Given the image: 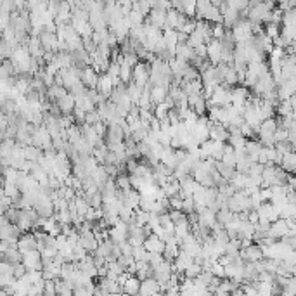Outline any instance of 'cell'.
Masks as SVG:
<instances>
[{
    "label": "cell",
    "mask_w": 296,
    "mask_h": 296,
    "mask_svg": "<svg viewBox=\"0 0 296 296\" xmlns=\"http://www.w3.org/2000/svg\"><path fill=\"white\" fill-rule=\"evenodd\" d=\"M196 17L197 19L209 21V23H224L220 7L215 5L213 2H209V0H197Z\"/></svg>",
    "instance_id": "1"
},
{
    "label": "cell",
    "mask_w": 296,
    "mask_h": 296,
    "mask_svg": "<svg viewBox=\"0 0 296 296\" xmlns=\"http://www.w3.org/2000/svg\"><path fill=\"white\" fill-rule=\"evenodd\" d=\"M227 206L232 209L234 213H244L251 209V197L246 192V189H239L229 197Z\"/></svg>",
    "instance_id": "2"
},
{
    "label": "cell",
    "mask_w": 296,
    "mask_h": 296,
    "mask_svg": "<svg viewBox=\"0 0 296 296\" xmlns=\"http://www.w3.org/2000/svg\"><path fill=\"white\" fill-rule=\"evenodd\" d=\"M232 104V87L227 85H217L213 95L208 99L209 106H230Z\"/></svg>",
    "instance_id": "3"
},
{
    "label": "cell",
    "mask_w": 296,
    "mask_h": 296,
    "mask_svg": "<svg viewBox=\"0 0 296 296\" xmlns=\"http://www.w3.org/2000/svg\"><path fill=\"white\" fill-rule=\"evenodd\" d=\"M201 149V156L203 158H213L217 161H220L222 156H224L225 151V142H220V140H213V139H208L199 146Z\"/></svg>",
    "instance_id": "4"
},
{
    "label": "cell",
    "mask_w": 296,
    "mask_h": 296,
    "mask_svg": "<svg viewBox=\"0 0 296 296\" xmlns=\"http://www.w3.org/2000/svg\"><path fill=\"white\" fill-rule=\"evenodd\" d=\"M125 139H126L125 128H123L120 123H111V125H107L104 140H106V144H107L109 149H113V147L118 146V144L125 142Z\"/></svg>",
    "instance_id": "5"
},
{
    "label": "cell",
    "mask_w": 296,
    "mask_h": 296,
    "mask_svg": "<svg viewBox=\"0 0 296 296\" xmlns=\"http://www.w3.org/2000/svg\"><path fill=\"white\" fill-rule=\"evenodd\" d=\"M33 146L42 147L44 151L52 149L54 142H52V134L45 125H38L33 132Z\"/></svg>",
    "instance_id": "6"
},
{
    "label": "cell",
    "mask_w": 296,
    "mask_h": 296,
    "mask_svg": "<svg viewBox=\"0 0 296 296\" xmlns=\"http://www.w3.org/2000/svg\"><path fill=\"white\" fill-rule=\"evenodd\" d=\"M211 120H209V116H199V120H197L196 126H194L192 130L189 132V134H192L194 137H196V140L199 144H203L205 140H208L209 139V130H211Z\"/></svg>",
    "instance_id": "7"
},
{
    "label": "cell",
    "mask_w": 296,
    "mask_h": 296,
    "mask_svg": "<svg viewBox=\"0 0 296 296\" xmlns=\"http://www.w3.org/2000/svg\"><path fill=\"white\" fill-rule=\"evenodd\" d=\"M128 230H130L128 222L120 220L118 224L111 225L109 227V237L113 239L115 244H122V243L128 241Z\"/></svg>",
    "instance_id": "8"
},
{
    "label": "cell",
    "mask_w": 296,
    "mask_h": 296,
    "mask_svg": "<svg viewBox=\"0 0 296 296\" xmlns=\"http://www.w3.org/2000/svg\"><path fill=\"white\" fill-rule=\"evenodd\" d=\"M241 257L244 261H260L265 258V253H263V246L260 243H249L248 246L241 248Z\"/></svg>",
    "instance_id": "9"
},
{
    "label": "cell",
    "mask_w": 296,
    "mask_h": 296,
    "mask_svg": "<svg viewBox=\"0 0 296 296\" xmlns=\"http://www.w3.org/2000/svg\"><path fill=\"white\" fill-rule=\"evenodd\" d=\"M28 270H42L44 269V260H42V251L40 249H32V251L23 253V260Z\"/></svg>",
    "instance_id": "10"
},
{
    "label": "cell",
    "mask_w": 296,
    "mask_h": 296,
    "mask_svg": "<svg viewBox=\"0 0 296 296\" xmlns=\"http://www.w3.org/2000/svg\"><path fill=\"white\" fill-rule=\"evenodd\" d=\"M132 80H134L137 85H140V87H146L151 80V66L149 64L139 61V63L134 66V75H132Z\"/></svg>",
    "instance_id": "11"
},
{
    "label": "cell",
    "mask_w": 296,
    "mask_h": 296,
    "mask_svg": "<svg viewBox=\"0 0 296 296\" xmlns=\"http://www.w3.org/2000/svg\"><path fill=\"white\" fill-rule=\"evenodd\" d=\"M289 232H291V225H289L288 218H279V220L270 224V229H269V234H267V236H270L272 239L277 241V239L286 237Z\"/></svg>",
    "instance_id": "12"
},
{
    "label": "cell",
    "mask_w": 296,
    "mask_h": 296,
    "mask_svg": "<svg viewBox=\"0 0 296 296\" xmlns=\"http://www.w3.org/2000/svg\"><path fill=\"white\" fill-rule=\"evenodd\" d=\"M187 19H189V17H187L184 12L177 11V9L174 7H172L170 11H166V28H174V30L180 32Z\"/></svg>",
    "instance_id": "13"
},
{
    "label": "cell",
    "mask_w": 296,
    "mask_h": 296,
    "mask_svg": "<svg viewBox=\"0 0 296 296\" xmlns=\"http://www.w3.org/2000/svg\"><path fill=\"white\" fill-rule=\"evenodd\" d=\"M120 197H122V201L125 206H128V208L132 209H137L139 206H140V197H142V194H140V191L132 187V189H126V191L120 189Z\"/></svg>",
    "instance_id": "14"
},
{
    "label": "cell",
    "mask_w": 296,
    "mask_h": 296,
    "mask_svg": "<svg viewBox=\"0 0 296 296\" xmlns=\"http://www.w3.org/2000/svg\"><path fill=\"white\" fill-rule=\"evenodd\" d=\"M208 59L211 64H220L224 63V54H222V44H220V40L213 38V40H209L208 42Z\"/></svg>",
    "instance_id": "15"
},
{
    "label": "cell",
    "mask_w": 296,
    "mask_h": 296,
    "mask_svg": "<svg viewBox=\"0 0 296 296\" xmlns=\"http://www.w3.org/2000/svg\"><path fill=\"white\" fill-rule=\"evenodd\" d=\"M17 248L21 249V253H26V251H32V249H38V241L33 232H23L21 237L17 239Z\"/></svg>",
    "instance_id": "16"
},
{
    "label": "cell",
    "mask_w": 296,
    "mask_h": 296,
    "mask_svg": "<svg viewBox=\"0 0 296 296\" xmlns=\"http://www.w3.org/2000/svg\"><path fill=\"white\" fill-rule=\"evenodd\" d=\"M215 222H217V211H213L211 208L205 206V208L197 209V224L203 225V227H213Z\"/></svg>",
    "instance_id": "17"
},
{
    "label": "cell",
    "mask_w": 296,
    "mask_h": 296,
    "mask_svg": "<svg viewBox=\"0 0 296 296\" xmlns=\"http://www.w3.org/2000/svg\"><path fill=\"white\" fill-rule=\"evenodd\" d=\"M230 137V132L227 128V125L224 123H218V122H213L211 123V130H209V139H213V140H220V142H227Z\"/></svg>",
    "instance_id": "18"
},
{
    "label": "cell",
    "mask_w": 296,
    "mask_h": 296,
    "mask_svg": "<svg viewBox=\"0 0 296 296\" xmlns=\"http://www.w3.org/2000/svg\"><path fill=\"white\" fill-rule=\"evenodd\" d=\"M165 246H166V243L163 241L158 234H154V232L149 234V236L146 237V241H144V248H146L149 253H163L165 251Z\"/></svg>",
    "instance_id": "19"
},
{
    "label": "cell",
    "mask_w": 296,
    "mask_h": 296,
    "mask_svg": "<svg viewBox=\"0 0 296 296\" xmlns=\"http://www.w3.org/2000/svg\"><path fill=\"white\" fill-rule=\"evenodd\" d=\"M249 97H251V94L246 87H232V104L239 107L243 113H244V104Z\"/></svg>",
    "instance_id": "20"
},
{
    "label": "cell",
    "mask_w": 296,
    "mask_h": 296,
    "mask_svg": "<svg viewBox=\"0 0 296 296\" xmlns=\"http://www.w3.org/2000/svg\"><path fill=\"white\" fill-rule=\"evenodd\" d=\"M146 23L165 30L166 28V11H161V9H151V12L146 16Z\"/></svg>",
    "instance_id": "21"
},
{
    "label": "cell",
    "mask_w": 296,
    "mask_h": 296,
    "mask_svg": "<svg viewBox=\"0 0 296 296\" xmlns=\"http://www.w3.org/2000/svg\"><path fill=\"white\" fill-rule=\"evenodd\" d=\"M116 82L113 78H111L107 73H101V76H99V82H97V90L101 92V94H104L107 99L111 97V94H113V88H115Z\"/></svg>",
    "instance_id": "22"
},
{
    "label": "cell",
    "mask_w": 296,
    "mask_h": 296,
    "mask_svg": "<svg viewBox=\"0 0 296 296\" xmlns=\"http://www.w3.org/2000/svg\"><path fill=\"white\" fill-rule=\"evenodd\" d=\"M196 260L194 257H191L189 253H186L184 249H180V253H178V257L174 260V272L177 274H184L186 272V269L189 267L192 261Z\"/></svg>",
    "instance_id": "23"
},
{
    "label": "cell",
    "mask_w": 296,
    "mask_h": 296,
    "mask_svg": "<svg viewBox=\"0 0 296 296\" xmlns=\"http://www.w3.org/2000/svg\"><path fill=\"white\" fill-rule=\"evenodd\" d=\"M189 106L196 111L199 116H205L208 113V99L203 94L199 95H191L189 97Z\"/></svg>",
    "instance_id": "24"
},
{
    "label": "cell",
    "mask_w": 296,
    "mask_h": 296,
    "mask_svg": "<svg viewBox=\"0 0 296 296\" xmlns=\"http://www.w3.org/2000/svg\"><path fill=\"white\" fill-rule=\"evenodd\" d=\"M99 76H101V73H97L94 68L88 64V66H85L82 70V75H80V78H82V82L85 83L88 88H95V87H97Z\"/></svg>",
    "instance_id": "25"
},
{
    "label": "cell",
    "mask_w": 296,
    "mask_h": 296,
    "mask_svg": "<svg viewBox=\"0 0 296 296\" xmlns=\"http://www.w3.org/2000/svg\"><path fill=\"white\" fill-rule=\"evenodd\" d=\"M55 103H57L63 115H73V111H75L76 107V99L71 92H68L66 95H63V97H61L59 101H55Z\"/></svg>",
    "instance_id": "26"
},
{
    "label": "cell",
    "mask_w": 296,
    "mask_h": 296,
    "mask_svg": "<svg viewBox=\"0 0 296 296\" xmlns=\"http://www.w3.org/2000/svg\"><path fill=\"white\" fill-rule=\"evenodd\" d=\"M222 68H224V85L236 87V83H239V75H237L236 68L227 63H222Z\"/></svg>",
    "instance_id": "27"
},
{
    "label": "cell",
    "mask_w": 296,
    "mask_h": 296,
    "mask_svg": "<svg viewBox=\"0 0 296 296\" xmlns=\"http://www.w3.org/2000/svg\"><path fill=\"white\" fill-rule=\"evenodd\" d=\"M158 293H163V291H161L159 282L154 279V277H147V279L142 280V284H140V293H139V295H158Z\"/></svg>",
    "instance_id": "28"
},
{
    "label": "cell",
    "mask_w": 296,
    "mask_h": 296,
    "mask_svg": "<svg viewBox=\"0 0 296 296\" xmlns=\"http://www.w3.org/2000/svg\"><path fill=\"white\" fill-rule=\"evenodd\" d=\"M175 57H180V59H186V61H192L196 57V49L191 47L187 42H180L175 49Z\"/></svg>",
    "instance_id": "29"
},
{
    "label": "cell",
    "mask_w": 296,
    "mask_h": 296,
    "mask_svg": "<svg viewBox=\"0 0 296 296\" xmlns=\"http://www.w3.org/2000/svg\"><path fill=\"white\" fill-rule=\"evenodd\" d=\"M199 186H201V184H199L192 175H187V177L180 178V187H182V194H184V196H192Z\"/></svg>",
    "instance_id": "30"
},
{
    "label": "cell",
    "mask_w": 296,
    "mask_h": 296,
    "mask_svg": "<svg viewBox=\"0 0 296 296\" xmlns=\"http://www.w3.org/2000/svg\"><path fill=\"white\" fill-rule=\"evenodd\" d=\"M168 94H170V87H163V85H153L151 87V99H153L154 106L159 103H165Z\"/></svg>",
    "instance_id": "31"
},
{
    "label": "cell",
    "mask_w": 296,
    "mask_h": 296,
    "mask_svg": "<svg viewBox=\"0 0 296 296\" xmlns=\"http://www.w3.org/2000/svg\"><path fill=\"white\" fill-rule=\"evenodd\" d=\"M277 128H279V120H276L274 116L272 118L263 120L260 128H258V137H260V135H276Z\"/></svg>",
    "instance_id": "32"
},
{
    "label": "cell",
    "mask_w": 296,
    "mask_h": 296,
    "mask_svg": "<svg viewBox=\"0 0 296 296\" xmlns=\"http://www.w3.org/2000/svg\"><path fill=\"white\" fill-rule=\"evenodd\" d=\"M180 87L184 88V92H186V94L191 97V95L203 94V88H205V85H203L201 78H197V80H191V82H182Z\"/></svg>",
    "instance_id": "33"
},
{
    "label": "cell",
    "mask_w": 296,
    "mask_h": 296,
    "mask_svg": "<svg viewBox=\"0 0 296 296\" xmlns=\"http://www.w3.org/2000/svg\"><path fill=\"white\" fill-rule=\"evenodd\" d=\"M113 249H115V243H113L111 237H107V239L99 243V248L94 251V255H101V257H104L106 260H111V257H113Z\"/></svg>",
    "instance_id": "34"
},
{
    "label": "cell",
    "mask_w": 296,
    "mask_h": 296,
    "mask_svg": "<svg viewBox=\"0 0 296 296\" xmlns=\"http://www.w3.org/2000/svg\"><path fill=\"white\" fill-rule=\"evenodd\" d=\"M201 82L203 85H213V87H217V85H220L218 83V76H217V68H215V64H211L209 68H206L205 71H201Z\"/></svg>",
    "instance_id": "35"
},
{
    "label": "cell",
    "mask_w": 296,
    "mask_h": 296,
    "mask_svg": "<svg viewBox=\"0 0 296 296\" xmlns=\"http://www.w3.org/2000/svg\"><path fill=\"white\" fill-rule=\"evenodd\" d=\"M163 40H165V44L168 49H177V45L180 44V40H178V32L174 30V28H165L163 30Z\"/></svg>",
    "instance_id": "36"
},
{
    "label": "cell",
    "mask_w": 296,
    "mask_h": 296,
    "mask_svg": "<svg viewBox=\"0 0 296 296\" xmlns=\"http://www.w3.org/2000/svg\"><path fill=\"white\" fill-rule=\"evenodd\" d=\"M140 284H142V280L132 274V276L128 277V280L123 284V293H126V295H139V293H140Z\"/></svg>",
    "instance_id": "37"
},
{
    "label": "cell",
    "mask_w": 296,
    "mask_h": 296,
    "mask_svg": "<svg viewBox=\"0 0 296 296\" xmlns=\"http://www.w3.org/2000/svg\"><path fill=\"white\" fill-rule=\"evenodd\" d=\"M170 66H172V71H174V76H182V78H184V73L187 71V68L191 66V63L186 59H180V57H175V59L170 61Z\"/></svg>",
    "instance_id": "38"
},
{
    "label": "cell",
    "mask_w": 296,
    "mask_h": 296,
    "mask_svg": "<svg viewBox=\"0 0 296 296\" xmlns=\"http://www.w3.org/2000/svg\"><path fill=\"white\" fill-rule=\"evenodd\" d=\"M0 255H2V260H7L14 265L19 263V261L23 260V253H21V249L17 248V246H11L7 251L0 253Z\"/></svg>",
    "instance_id": "39"
},
{
    "label": "cell",
    "mask_w": 296,
    "mask_h": 296,
    "mask_svg": "<svg viewBox=\"0 0 296 296\" xmlns=\"http://www.w3.org/2000/svg\"><path fill=\"white\" fill-rule=\"evenodd\" d=\"M215 274L211 272V270H203L201 274H199V276L196 277V279H194V282H196V284H199V286H203V288H211V286H213V282H215Z\"/></svg>",
    "instance_id": "40"
},
{
    "label": "cell",
    "mask_w": 296,
    "mask_h": 296,
    "mask_svg": "<svg viewBox=\"0 0 296 296\" xmlns=\"http://www.w3.org/2000/svg\"><path fill=\"white\" fill-rule=\"evenodd\" d=\"M280 166H282L286 172H295L296 174V151H289V153L282 154Z\"/></svg>",
    "instance_id": "41"
},
{
    "label": "cell",
    "mask_w": 296,
    "mask_h": 296,
    "mask_svg": "<svg viewBox=\"0 0 296 296\" xmlns=\"http://www.w3.org/2000/svg\"><path fill=\"white\" fill-rule=\"evenodd\" d=\"M68 88L64 87V85H59V83H54V85H51V87L47 88V97L51 99V101H59L63 95H66L68 94Z\"/></svg>",
    "instance_id": "42"
},
{
    "label": "cell",
    "mask_w": 296,
    "mask_h": 296,
    "mask_svg": "<svg viewBox=\"0 0 296 296\" xmlns=\"http://www.w3.org/2000/svg\"><path fill=\"white\" fill-rule=\"evenodd\" d=\"M217 170L220 172V175L224 178H227V180H232L234 178V175L237 174V168L236 166H232V165H227V163H224L220 159V161H217Z\"/></svg>",
    "instance_id": "43"
},
{
    "label": "cell",
    "mask_w": 296,
    "mask_h": 296,
    "mask_svg": "<svg viewBox=\"0 0 296 296\" xmlns=\"http://www.w3.org/2000/svg\"><path fill=\"white\" fill-rule=\"evenodd\" d=\"M142 90H144V87L137 85L134 80H132V82L126 85V92H128V95H130L132 103L137 104V106H139V101H140V95H142Z\"/></svg>",
    "instance_id": "44"
},
{
    "label": "cell",
    "mask_w": 296,
    "mask_h": 296,
    "mask_svg": "<svg viewBox=\"0 0 296 296\" xmlns=\"http://www.w3.org/2000/svg\"><path fill=\"white\" fill-rule=\"evenodd\" d=\"M128 170L125 172H120L118 175L115 177V182H116V186H118V189L122 191H126V189H132V178H130V174H126Z\"/></svg>",
    "instance_id": "45"
},
{
    "label": "cell",
    "mask_w": 296,
    "mask_h": 296,
    "mask_svg": "<svg viewBox=\"0 0 296 296\" xmlns=\"http://www.w3.org/2000/svg\"><path fill=\"white\" fill-rule=\"evenodd\" d=\"M76 99V107H82L83 111H94L95 109V106H97V104L94 103V101H92L90 99V95L88 94H85V95H80V97H75Z\"/></svg>",
    "instance_id": "46"
},
{
    "label": "cell",
    "mask_w": 296,
    "mask_h": 296,
    "mask_svg": "<svg viewBox=\"0 0 296 296\" xmlns=\"http://www.w3.org/2000/svg\"><path fill=\"white\" fill-rule=\"evenodd\" d=\"M42 154H44L42 147H36L33 146V144L24 147V156H26V159H30V161H38V159L42 158Z\"/></svg>",
    "instance_id": "47"
},
{
    "label": "cell",
    "mask_w": 296,
    "mask_h": 296,
    "mask_svg": "<svg viewBox=\"0 0 296 296\" xmlns=\"http://www.w3.org/2000/svg\"><path fill=\"white\" fill-rule=\"evenodd\" d=\"M234 215H236V213H234L229 206H222V208L217 211V220L220 222L222 225H227L234 218Z\"/></svg>",
    "instance_id": "48"
},
{
    "label": "cell",
    "mask_w": 296,
    "mask_h": 296,
    "mask_svg": "<svg viewBox=\"0 0 296 296\" xmlns=\"http://www.w3.org/2000/svg\"><path fill=\"white\" fill-rule=\"evenodd\" d=\"M128 21H130V24L132 26H139V24H142V23H146V14H142V12L139 11V9H132L130 11V14H128Z\"/></svg>",
    "instance_id": "49"
},
{
    "label": "cell",
    "mask_w": 296,
    "mask_h": 296,
    "mask_svg": "<svg viewBox=\"0 0 296 296\" xmlns=\"http://www.w3.org/2000/svg\"><path fill=\"white\" fill-rule=\"evenodd\" d=\"M203 272V265H201V261H197V260H194L192 263L189 265L186 269V272H184V276L186 277H191V279H196L199 274Z\"/></svg>",
    "instance_id": "50"
},
{
    "label": "cell",
    "mask_w": 296,
    "mask_h": 296,
    "mask_svg": "<svg viewBox=\"0 0 296 296\" xmlns=\"http://www.w3.org/2000/svg\"><path fill=\"white\" fill-rule=\"evenodd\" d=\"M106 73L111 76V78L115 80L116 83H118L120 82V73H122V63L111 59V63H109V66H107V71Z\"/></svg>",
    "instance_id": "51"
},
{
    "label": "cell",
    "mask_w": 296,
    "mask_h": 296,
    "mask_svg": "<svg viewBox=\"0 0 296 296\" xmlns=\"http://www.w3.org/2000/svg\"><path fill=\"white\" fill-rule=\"evenodd\" d=\"M132 75H134V66H130L128 63L122 61V73H120V80L125 83L132 82Z\"/></svg>",
    "instance_id": "52"
},
{
    "label": "cell",
    "mask_w": 296,
    "mask_h": 296,
    "mask_svg": "<svg viewBox=\"0 0 296 296\" xmlns=\"http://www.w3.org/2000/svg\"><path fill=\"white\" fill-rule=\"evenodd\" d=\"M172 107L168 106V104L166 103H159V104H156V106H154V109H153V113H154V116H156V118H166V116H168V111H170Z\"/></svg>",
    "instance_id": "53"
},
{
    "label": "cell",
    "mask_w": 296,
    "mask_h": 296,
    "mask_svg": "<svg viewBox=\"0 0 296 296\" xmlns=\"http://www.w3.org/2000/svg\"><path fill=\"white\" fill-rule=\"evenodd\" d=\"M265 33L270 36L272 40H276V38H279V35H280V28H279V24H276V23H265Z\"/></svg>",
    "instance_id": "54"
},
{
    "label": "cell",
    "mask_w": 296,
    "mask_h": 296,
    "mask_svg": "<svg viewBox=\"0 0 296 296\" xmlns=\"http://www.w3.org/2000/svg\"><path fill=\"white\" fill-rule=\"evenodd\" d=\"M154 203H156V199L154 197H151V196H144L142 194V197H140V206L139 208H142V209H146V211H153V208H154Z\"/></svg>",
    "instance_id": "55"
},
{
    "label": "cell",
    "mask_w": 296,
    "mask_h": 296,
    "mask_svg": "<svg viewBox=\"0 0 296 296\" xmlns=\"http://www.w3.org/2000/svg\"><path fill=\"white\" fill-rule=\"evenodd\" d=\"M170 208L174 209H184V194H175L170 197Z\"/></svg>",
    "instance_id": "56"
},
{
    "label": "cell",
    "mask_w": 296,
    "mask_h": 296,
    "mask_svg": "<svg viewBox=\"0 0 296 296\" xmlns=\"http://www.w3.org/2000/svg\"><path fill=\"white\" fill-rule=\"evenodd\" d=\"M73 116H75V123H78V125L87 123V111H83L82 107H75Z\"/></svg>",
    "instance_id": "57"
},
{
    "label": "cell",
    "mask_w": 296,
    "mask_h": 296,
    "mask_svg": "<svg viewBox=\"0 0 296 296\" xmlns=\"http://www.w3.org/2000/svg\"><path fill=\"white\" fill-rule=\"evenodd\" d=\"M151 5H153V9H161V11H170L172 9L170 0H151Z\"/></svg>",
    "instance_id": "58"
},
{
    "label": "cell",
    "mask_w": 296,
    "mask_h": 296,
    "mask_svg": "<svg viewBox=\"0 0 296 296\" xmlns=\"http://www.w3.org/2000/svg\"><path fill=\"white\" fill-rule=\"evenodd\" d=\"M225 30H227V28H225L224 23H213V38H217V40L224 38Z\"/></svg>",
    "instance_id": "59"
},
{
    "label": "cell",
    "mask_w": 296,
    "mask_h": 296,
    "mask_svg": "<svg viewBox=\"0 0 296 296\" xmlns=\"http://www.w3.org/2000/svg\"><path fill=\"white\" fill-rule=\"evenodd\" d=\"M211 272H213L217 277H220V279H225V277H227V276H225V267L218 260L215 261L213 267H211Z\"/></svg>",
    "instance_id": "60"
},
{
    "label": "cell",
    "mask_w": 296,
    "mask_h": 296,
    "mask_svg": "<svg viewBox=\"0 0 296 296\" xmlns=\"http://www.w3.org/2000/svg\"><path fill=\"white\" fill-rule=\"evenodd\" d=\"M44 295H57V286H55V279H52V280H47V279H45Z\"/></svg>",
    "instance_id": "61"
},
{
    "label": "cell",
    "mask_w": 296,
    "mask_h": 296,
    "mask_svg": "<svg viewBox=\"0 0 296 296\" xmlns=\"http://www.w3.org/2000/svg\"><path fill=\"white\" fill-rule=\"evenodd\" d=\"M103 122V118H101V115H99V111L94 109V111H88L87 113V123H90V125H95V123Z\"/></svg>",
    "instance_id": "62"
},
{
    "label": "cell",
    "mask_w": 296,
    "mask_h": 296,
    "mask_svg": "<svg viewBox=\"0 0 296 296\" xmlns=\"http://www.w3.org/2000/svg\"><path fill=\"white\" fill-rule=\"evenodd\" d=\"M289 5H291V7H295V9H296V0H289Z\"/></svg>",
    "instance_id": "63"
},
{
    "label": "cell",
    "mask_w": 296,
    "mask_h": 296,
    "mask_svg": "<svg viewBox=\"0 0 296 296\" xmlns=\"http://www.w3.org/2000/svg\"><path fill=\"white\" fill-rule=\"evenodd\" d=\"M116 2H118V4L122 5V4H125V2H128V0H116Z\"/></svg>",
    "instance_id": "64"
}]
</instances>
